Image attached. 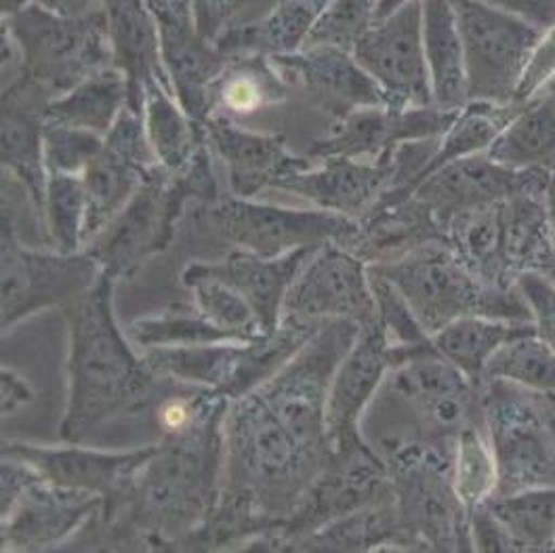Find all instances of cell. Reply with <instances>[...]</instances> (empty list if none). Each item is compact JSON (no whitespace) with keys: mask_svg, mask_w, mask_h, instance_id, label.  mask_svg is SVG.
<instances>
[{"mask_svg":"<svg viewBox=\"0 0 555 553\" xmlns=\"http://www.w3.org/2000/svg\"><path fill=\"white\" fill-rule=\"evenodd\" d=\"M429 243H447L431 210L411 194L398 203H383L360 223V236L349 248L366 266L385 263Z\"/></svg>","mask_w":555,"mask_h":553,"instance_id":"obj_30","label":"cell"},{"mask_svg":"<svg viewBox=\"0 0 555 553\" xmlns=\"http://www.w3.org/2000/svg\"><path fill=\"white\" fill-rule=\"evenodd\" d=\"M328 2L331 0H278L276 7L261 20L221 36L215 44L228 60L244 55L280 57L297 53L306 47Z\"/></svg>","mask_w":555,"mask_h":553,"instance_id":"obj_32","label":"cell"},{"mask_svg":"<svg viewBox=\"0 0 555 553\" xmlns=\"http://www.w3.org/2000/svg\"><path fill=\"white\" fill-rule=\"evenodd\" d=\"M543 91H547L550 95H554L555 98V74L552 76V80L545 85V89H543Z\"/></svg>","mask_w":555,"mask_h":553,"instance_id":"obj_59","label":"cell"},{"mask_svg":"<svg viewBox=\"0 0 555 553\" xmlns=\"http://www.w3.org/2000/svg\"><path fill=\"white\" fill-rule=\"evenodd\" d=\"M35 2L60 15H85L102 7V0H35Z\"/></svg>","mask_w":555,"mask_h":553,"instance_id":"obj_55","label":"cell"},{"mask_svg":"<svg viewBox=\"0 0 555 553\" xmlns=\"http://www.w3.org/2000/svg\"><path fill=\"white\" fill-rule=\"evenodd\" d=\"M129 333L131 339L143 349L238 342L232 333L208 322L196 308L192 311L171 310L152 318H139L131 324Z\"/></svg>","mask_w":555,"mask_h":553,"instance_id":"obj_46","label":"cell"},{"mask_svg":"<svg viewBox=\"0 0 555 553\" xmlns=\"http://www.w3.org/2000/svg\"><path fill=\"white\" fill-rule=\"evenodd\" d=\"M143 127L158 165L169 175L185 171L207 145L205 129L185 114L173 93L163 85H150L145 89Z\"/></svg>","mask_w":555,"mask_h":553,"instance_id":"obj_38","label":"cell"},{"mask_svg":"<svg viewBox=\"0 0 555 553\" xmlns=\"http://www.w3.org/2000/svg\"><path fill=\"white\" fill-rule=\"evenodd\" d=\"M409 2H413V0H382L379 2V11H377V22H382L383 17H387L389 13L398 11L400 7L409 4Z\"/></svg>","mask_w":555,"mask_h":553,"instance_id":"obj_57","label":"cell"},{"mask_svg":"<svg viewBox=\"0 0 555 553\" xmlns=\"http://www.w3.org/2000/svg\"><path fill=\"white\" fill-rule=\"evenodd\" d=\"M547 175L512 171L488 154H476L449 163L425 177L413 196L431 210L442 230L454 217L494 207L521 190L543 185Z\"/></svg>","mask_w":555,"mask_h":553,"instance_id":"obj_22","label":"cell"},{"mask_svg":"<svg viewBox=\"0 0 555 553\" xmlns=\"http://www.w3.org/2000/svg\"><path fill=\"white\" fill-rule=\"evenodd\" d=\"M486 505L507 532L514 552L555 550V486L494 494Z\"/></svg>","mask_w":555,"mask_h":553,"instance_id":"obj_40","label":"cell"},{"mask_svg":"<svg viewBox=\"0 0 555 553\" xmlns=\"http://www.w3.org/2000/svg\"><path fill=\"white\" fill-rule=\"evenodd\" d=\"M30 2L35 0H0V7H2V17H9L22 9H26Z\"/></svg>","mask_w":555,"mask_h":553,"instance_id":"obj_58","label":"cell"},{"mask_svg":"<svg viewBox=\"0 0 555 553\" xmlns=\"http://www.w3.org/2000/svg\"><path fill=\"white\" fill-rule=\"evenodd\" d=\"M217 198V177L205 145L185 171H160L145 181L131 203L82 248L98 259L107 276H133L150 257L173 243L177 223L190 203L201 207Z\"/></svg>","mask_w":555,"mask_h":553,"instance_id":"obj_5","label":"cell"},{"mask_svg":"<svg viewBox=\"0 0 555 553\" xmlns=\"http://www.w3.org/2000/svg\"><path fill=\"white\" fill-rule=\"evenodd\" d=\"M181 282L192 291L194 308L215 326L232 333L238 342H257L268 337L250 304L225 282L190 272L181 274Z\"/></svg>","mask_w":555,"mask_h":553,"instance_id":"obj_44","label":"cell"},{"mask_svg":"<svg viewBox=\"0 0 555 553\" xmlns=\"http://www.w3.org/2000/svg\"><path fill=\"white\" fill-rule=\"evenodd\" d=\"M389 391L427 438L454 440L463 427L482 423V383L463 375L431 339L423 346H389Z\"/></svg>","mask_w":555,"mask_h":553,"instance_id":"obj_13","label":"cell"},{"mask_svg":"<svg viewBox=\"0 0 555 553\" xmlns=\"http://www.w3.org/2000/svg\"><path fill=\"white\" fill-rule=\"evenodd\" d=\"M482 2L492 4L501 11H507L512 15H518L541 30H550L555 26V0H482Z\"/></svg>","mask_w":555,"mask_h":553,"instance_id":"obj_53","label":"cell"},{"mask_svg":"<svg viewBox=\"0 0 555 553\" xmlns=\"http://www.w3.org/2000/svg\"><path fill=\"white\" fill-rule=\"evenodd\" d=\"M543 185L521 190L499 207L501 257L512 280H518L526 272H550L555 266L554 241L543 205Z\"/></svg>","mask_w":555,"mask_h":553,"instance_id":"obj_31","label":"cell"},{"mask_svg":"<svg viewBox=\"0 0 555 553\" xmlns=\"http://www.w3.org/2000/svg\"><path fill=\"white\" fill-rule=\"evenodd\" d=\"M480 402L499 470L496 494L555 486V396L485 380Z\"/></svg>","mask_w":555,"mask_h":553,"instance_id":"obj_8","label":"cell"},{"mask_svg":"<svg viewBox=\"0 0 555 553\" xmlns=\"http://www.w3.org/2000/svg\"><path fill=\"white\" fill-rule=\"evenodd\" d=\"M2 30L15 40L24 74L53 100L91 74L114 66L104 7L85 15H60L30 2L2 17Z\"/></svg>","mask_w":555,"mask_h":553,"instance_id":"obj_7","label":"cell"},{"mask_svg":"<svg viewBox=\"0 0 555 553\" xmlns=\"http://www.w3.org/2000/svg\"><path fill=\"white\" fill-rule=\"evenodd\" d=\"M393 501V486L382 454L366 442L335 452L312 488L272 539L270 552H293L295 545L320 526L356 510Z\"/></svg>","mask_w":555,"mask_h":553,"instance_id":"obj_14","label":"cell"},{"mask_svg":"<svg viewBox=\"0 0 555 553\" xmlns=\"http://www.w3.org/2000/svg\"><path fill=\"white\" fill-rule=\"evenodd\" d=\"M391 158L377 163L356 158H322L320 165H310L280 181L276 192L310 201L313 207L344 215L362 223L391 185Z\"/></svg>","mask_w":555,"mask_h":553,"instance_id":"obj_25","label":"cell"},{"mask_svg":"<svg viewBox=\"0 0 555 553\" xmlns=\"http://www.w3.org/2000/svg\"><path fill=\"white\" fill-rule=\"evenodd\" d=\"M147 4L158 22L175 100L198 127H205L212 82L230 60L201 33L192 0H147Z\"/></svg>","mask_w":555,"mask_h":553,"instance_id":"obj_18","label":"cell"},{"mask_svg":"<svg viewBox=\"0 0 555 553\" xmlns=\"http://www.w3.org/2000/svg\"><path fill=\"white\" fill-rule=\"evenodd\" d=\"M463 42L469 102L516 104L524 72L545 30L482 0H451Z\"/></svg>","mask_w":555,"mask_h":553,"instance_id":"obj_12","label":"cell"},{"mask_svg":"<svg viewBox=\"0 0 555 553\" xmlns=\"http://www.w3.org/2000/svg\"><path fill=\"white\" fill-rule=\"evenodd\" d=\"M203 129L208 150H215L228 169L230 192L236 198H259L288 175L312 165V158L291 154L280 136L257 133L228 118L210 116Z\"/></svg>","mask_w":555,"mask_h":553,"instance_id":"obj_26","label":"cell"},{"mask_svg":"<svg viewBox=\"0 0 555 553\" xmlns=\"http://www.w3.org/2000/svg\"><path fill=\"white\" fill-rule=\"evenodd\" d=\"M102 507V497L40 478L7 516H0L2 552H47L64 548Z\"/></svg>","mask_w":555,"mask_h":553,"instance_id":"obj_21","label":"cell"},{"mask_svg":"<svg viewBox=\"0 0 555 553\" xmlns=\"http://www.w3.org/2000/svg\"><path fill=\"white\" fill-rule=\"evenodd\" d=\"M114 278L68 306V407L60 425L66 445L82 440L109 419L154 404L165 377L156 375L122 335L112 308Z\"/></svg>","mask_w":555,"mask_h":553,"instance_id":"obj_1","label":"cell"},{"mask_svg":"<svg viewBox=\"0 0 555 553\" xmlns=\"http://www.w3.org/2000/svg\"><path fill=\"white\" fill-rule=\"evenodd\" d=\"M543 205H545V215H547V223H550V232H552L555 250V171L547 175V179H545Z\"/></svg>","mask_w":555,"mask_h":553,"instance_id":"obj_56","label":"cell"},{"mask_svg":"<svg viewBox=\"0 0 555 553\" xmlns=\"http://www.w3.org/2000/svg\"><path fill=\"white\" fill-rule=\"evenodd\" d=\"M547 274H550V276L554 278L555 280V266L552 268V270H550V272H547Z\"/></svg>","mask_w":555,"mask_h":553,"instance_id":"obj_60","label":"cell"},{"mask_svg":"<svg viewBox=\"0 0 555 553\" xmlns=\"http://www.w3.org/2000/svg\"><path fill=\"white\" fill-rule=\"evenodd\" d=\"M369 268L387 278L404 295L429 337L465 316L532 324L518 282H488L447 243L423 244L400 259Z\"/></svg>","mask_w":555,"mask_h":553,"instance_id":"obj_4","label":"cell"},{"mask_svg":"<svg viewBox=\"0 0 555 553\" xmlns=\"http://www.w3.org/2000/svg\"><path fill=\"white\" fill-rule=\"evenodd\" d=\"M286 93L288 85L270 57H232L212 82L208 118L219 116L238 123L241 118L282 104Z\"/></svg>","mask_w":555,"mask_h":553,"instance_id":"obj_36","label":"cell"},{"mask_svg":"<svg viewBox=\"0 0 555 553\" xmlns=\"http://www.w3.org/2000/svg\"><path fill=\"white\" fill-rule=\"evenodd\" d=\"M360 333L353 320H328L272 380L257 391L280 421L310 449L333 454L326 404L337 366Z\"/></svg>","mask_w":555,"mask_h":553,"instance_id":"obj_10","label":"cell"},{"mask_svg":"<svg viewBox=\"0 0 555 553\" xmlns=\"http://www.w3.org/2000/svg\"><path fill=\"white\" fill-rule=\"evenodd\" d=\"M499 165L520 173L550 175L555 171V98L537 93L518 105L486 152Z\"/></svg>","mask_w":555,"mask_h":553,"instance_id":"obj_34","label":"cell"},{"mask_svg":"<svg viewBox=\"0 0 555 553\" xmlns=\"http://www.w3.org/2000/svg\"><path fill=\"white\" fill-rule=\"evenodd\" d=\"M333 454L304 445L255 389L230 402L221 488L246 497L278 535Z\"/></svg>","mask_w":555,"mask_h":553,"instance_id":"obj_2","label":"cell"},{"mask_svg":"<svg viewBox=\"0 0 555 553\" xmlns=\"http://www.w3.org/2000/svg\"><path fill=\"white\" fill-rule=\"evenodd\" d=\"M156 449L158 445L125 452H105L85 449L80 445L53 449L11 442L2 447V456H13L28 463L47 483L85 490L107 501L129 486L139 467Z\"/></svg>","mask_w":555,"mask_h":553,"instance_id":"obj_27","label":"cell"},{"mask_svg":"<svg viewBox=\"0 0 555 553\" xmlns=\"http://www.w3.org/2000/svg\"><path fill=\"white\" fill-rule=\"evenodd\" d=\"M102 266L85 248L76 253L38 250L2 223L0 239V324L2 333L36 311L66 310L102 278Z\"/></svg>","mask_w":555,"mask_h":553,"instance_id":"obj_11","label":"cell"},{"mask_svg":"<svg viewBox=\"0 0 555 553\" xmlns=\"http://www.w3.org/2000/svg\"><path fill=\"white\" fill-rule=\"evenodd\" d=\"M389 346L382 322L360 326L353 346L337 366L326 404V429L335 452L364 445L360 421L389 375Z\"/></svg>","mask_w":555,"mask_h":553,"instance_id":"obj_23","label":"cell"},{"mask_svg":"<svg viewBox=\"0 0 555 553\" xmlns=\"http://www.w3.org/2000/svg\"><path fill=\"white\" fill-rule=\"evenodd\" d=\"M351 53L379 85L387 105H434L423 47V0H413L375 22Z\"/></svg>","mask_w":555,"mask_h":553,"instance_id":"obj_16","label":"cell"},{"mask_svg":"<svg viewBox=\"0 0 555 553\" xmlns=\"http://www.w3.org/2000/svg\"><path fill=\"white\" fill-rule=\"evenodd\" d=\"M534 331L530 322L490 316L459 318L431 335L434 347L474 383H482L494 353L509 342Z\"/></svg>","mask_w":555,"mask_h":553,"instance_id":"obj_37","label":"cell"},{"mask_svg":"<svg viewBox=\"0 0 555 553\" xmlns=\"http://www.w3.org/2000/svg\"><path fill=\"white\" fill-rule=\"evenodd\" d=\"M452 485L467 510L482 505L499 490L496 459L482 423H472L454 436Z\"/></svg>","mask_w":555,"mask_h":553,"instance_id":"obj_42","label":"cell"},{"mask_svg":"<svg viewBox=\"0 0 555 553\" xmlns=\"http://www.w3.org/2000/svg\"><path fill=\"white\" fill-rule=\"evenodd\" d=\"M127 104V78L116 66H109L55 98L47 110V125L82 129L105 138Z\"/></svg>","mask_w":555,"mask_h":553,"instance_id":"obj_39","label":"cell"},{"mask_svg":"<svg viewBox=\"0 0 555 553\" xmlns=\"http://www.w3.org/2000/svg\"><path fill=\"white\" fill-rule=\"evenodd\" d=\"M520 104H494V102H469L461 107L452 120L449 131L440 138L438 150L425 171L421 181L438 169L447 167L449 163L485 154L492 141L499 138L503 127L516 114ZM418 181V183H421ZM418 188V185H416Z\"/></svg>","mask_w":555,"mask_h":553,"instance_id":"obj_41","label":"cell"},{"mask_svg":"<svg viewBox=\"0 0 555 553\" xmlns=\"http://www.w3.org/2000/svg\"><path fill=\"white\" fill-rule=\"evenodd\" d=\"M33 385L15 371L2 369V415H13L33 402Z\"/></svg>","mask_w":555,"mask_h":553,"instance_id":"obj_54","label":"cell"},{"mask_svg":"<svg viewBox=\"0 0 555 553\" xmlns=\"http://www.w3.org/2000/svg\"><path fill=\"white\" fill-rule=\"evenodd\" d=\"M0 478H2V488H0V516H7L13 505L20 501V497L40 480V474L28 463L13 459V456H2V467H0Z\"/></svg>","mask_w":555,"mask_h":553,"instance_id":"obj_52","label":"cell"},{"mask_svg":"<svg viewBox=\"0 0 555 553\" xmlns=\"http://www.w3.org/2000/svg\"><path fill=\"white\" fill-rule=\"evenodd\" d=\"M160 171L165 169L150 147L143 114L125 107L105 136L100 154L82 173L87 192L85 244L95 239L131 203L139 188Z\"/></svg>","mask_w":555,"mask_h":553,"instance_id":"obj_17","label":"cell"},{"mask_svg":"<svg viewBox=\"0 0 555 553\" xmlns=\"http://www.w3.org/2000/svg\"><path fill=\"white\" fill-rule=\"evenodd\" d=\"M409 552L396 501L369 505L333 519L304 537L293 552L358 553Z\"/></svg>","mask_w":555,"mask_h":553,"instance_id":"obj_35","label":"cell"},{"mask_svg":"<svg viewBox=\"0 0 555 553\" xmlns=\"http://www.w3.org/2000/svg\"><path fill=\"white\" fill-rule=\"evenodd\" d=\"M454 116L456 112H447L436 105L360 107L333 125V131L326 138L313 141L310 158L322 160L341 156L377 163L400 143L442 138Z\"/></svg>","mask_w":555,"mask_h":553,"instance_id":"obj_19","label":"cell"},{"mask_svg":"<svg viewBox=\"0 0 555 553\" xmlns=\"http://www.w3.org/2000/svg\"><path fill=\"white\" fill-rule=\"evenodd\" d=\"M530 310L534 333L555 351V280L547 272H526L518 278Z\"/></svg>","mask_w":555,"mask_h":553,"instance_id":"obj_50","label":"cell"},{"mask_svg":"<svg viewBox=\"0 0 555 553\" xmlns=\"http://www.w3.org/2000/svg\"><path fill=\"white\" fill-rule=\"evenodd\" d=\"M315 248L318 246L297 248L276 259H263L243 248H232L221 261L190 263L183 272L217 278L238 291L257 313L266 335H272L282 320L286 293Z\"/></svg>","mask_w":555,"mask_h":553,"instance_id":"obj_29","label":"cell"},{"mask_svg":"<svg viewBox=\"0 0 555 553\" xmlns=\"http://www.w3.org/2000/svg\"><path fill=\"white\" fill-rule=\"evenodd\" d=\"M485 380L507 381L534 394L555 396V351L530 331L494 353Z\"/></svg>","mask_w":555,"mask_h":553,"instance_id":"obj_43","label":"cell"},{"mask_svg":"<svg viewBox=\"0 0 555 553\" xmlns=\"http://www.w3.org/2000/svg\"><path fill=\"white\" fill-rule=\"evenodd\" d=\"M53 98L33 80L20 74L2 85L0 102V160L2 171L20 179L33 194L36 207L44 208L47 167H44V131L47 110ZM44 226V223H42Z\"/></svg>","mask_w":555,"mask_h":553,"instance_id":"obj_24","label":"cell"},{"mask_svg":"<svg viewBox=\"0 0 555 553\" xmlns=\"http://www.w3.org/2000/svg\"><path fill=\"white\" fill-rule=\"evenodd\" d=\"M555 74V26L545 30L539 38V44L530 57V64L524 72L518 93H516V104H524L537 93L545 89V85L552 80Z\"/></svg>","mask_w":555,"mask_h":553,"instance_id":"obj_51","label":"cell"},{"mask_svg":"<svg viewBox=\"0 0 555 553\" xmlns=\"http://www.w3.org/2000/svg\"><path fill=\"white\" fill-rule=\"evenodd\" d=\"M270 60L288 89H297L315 110L331 116L333 125L360 107L387 105L379 85L346 49L313 44Z\"/></svg>","mask_w":555,"mask_h":553,"instance_id":"obj_20","label":"cell"},{"mask_svg":"<svg viewBox=\"0 0 555 553\" xmlns=\"http://www.w3.org/2000/svg\"><path fill=\"white\" fill-rule=\"evenodd\" d=\"M87 192L78 175H49L42 223L55 250L76 253L85 244Z\"/></svg>","mask_w":555,"mask_h":553,"instance_id":"obj_45","label":"cell"},{"mask_svg":"<svg viewBox=\"0 0 555 553\" xmlns=\"http://www.w3.org/2000/svg\"><path fill=\"white\" fill-rule=\"evenodd\" d=\"M102 7L114 66L127 78V107L143 114L145 89L150 85H163L173 93L163 60L158 22L147 0H102Z\"/></svg>","mask_w":555,"mask_h":553,"instance_id":"obj_28","label":"cell"},{"mask_svg":"<svg viewBox=\"0 0 555 553\" xmlns=\"http://www.w3.org/2000/svg\"><path fill=\"white\" fill-rule=\"evenodd\" d=\"M322 324L282 316L276 331L257 342L152 347L145 364L160 377L207 387L238 400L255 391L306 346Z\"/></svg>","mask_w":555,"mask_h":553,"instance_id":"obj_6","label":"cell"},{"mask_svg":"<svg viewBox=\"0 0 555 553\" xmlns=\"http://www.w3.org/2000/svg\"><path fill=\"white\" fill-rule=\"evenodd\" d=\"M423 47L434 105L459 112L469 104V85L451 0H423Z\"/></svg>","mask_w":555,"mask_h":553,"instance_id":"obj_33","label":"cell"},{"mask_svg":"<svg viewBox=\"0 0 555 553\" xmlns=\"http://www.w3.org/2000/svg\"><path fill=\"white\" fill-rule=\"evenodd\" d=\"M104 138L91 131L62 125H47L44 131V167L47 175H78L87 171L100 154Z\"/></svg>","mask_w":555,"mask_h":553,"instance_id":"obj_48","label":"cell"},{"mask_svg":"<svg viewBox=\"0 0 555 553\" xmlns=\"http://www.w3.org/2000/svg\"><path fill=\"white\" fill-rule=\"evenodd\" d=\"M203 228L219 243L243 248L263 259H276L306 246L341 244L351 248L360 236V223L328 210H304L219 196L196 210Z\"/></svg>","mask_w":555,"mask_h":553,"instance_id":"obj_9","label":"cell"},{"mask_svg":"<svg viewBox=\"0 0 555 553\" xmlns=\"http://www.w3.org/2000/svg\"><path fill=\"white\" fill-rule=\"evenodd\" d=\"M371 286L377 299L379 322H382L387 339L391 346L413 347L427 344L431 337L425 333L415 311L411 310L404 295L379 272L369 268Z\"/></svg>","mask_w":555,"mask_h":553,"instance_id":"obj_49","label":"cell"},{"mask_svg":"<svg viewBox=\"0 0 555 553\" xmlns=\"http://www.w3.org/2000/svg\"><path fill=\"white\" fill-rule=\"evenodd\" d=\"M452 445L421 434L387 445L383 459L409 552H474L469 510L452 485Z\"/></svg>","mask_w":555,"mask_h":553,"instance_id":"obj_3","label":"cell"},{"mask_svg":"<svg viewBox=\"0 0 555 553\" xmlns=\"http://www.w3.org/2000/svg\"><path fill=\"white\" fill-rule=\"evenodd\" d=\"M282 316L328 322L353 320L360 326L379 322L369 266L341 244H322L291 284Z\"/></svg>","mask_w":555,"mask_h":553,"instance_id":"obj_15","label":"cell"},{"mask_svg":"<svg viewBox=\"0 0 555 553\" xmlns=\"http://www.w3.org/2000/svg\"><path fill=\"white\" fill-rule=\"evenodd\" d=\"M382 0H331L322 11L306 47L328 44L353 51L358 40L377 22Z\"/></svg>","mask_w":555,"mask_h":553,"instance_id":"obj_47","label":"cell"}]
</instances>
